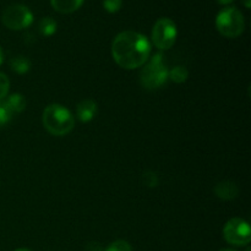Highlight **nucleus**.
I'll return each mask as SVG.
<instances>
[{
    "label": "nucleus",
    "mask_w": 251,
    "mask_h": 251,
    "mask_svg": "<svg viewBox=\"0 0 251 251\" xmlns=\"http://www.w3.org/2000/svg\"><path fill=\"white\" fill-rule=\"evenodd\" d=\"M9 78H7V76L5 75V74L0 73V100H4V98L7 96V93H9Z\"/></svg>",
    "instance_id": "nucleus-18"
},
{
    "label": "nucleus",
    "mask_w": 251,
    "mask_h": 251,
    "mask_svg": "<svg viewBox=\"0 0 251 251\" xmlns=\"http://www.w3.org/2000/svg\"><path fill=\"white\" fill-rule=\"evenodd\" d=\"M144 181L145 184H146L147 186H157V184H158V178H157V176L154 173H145L144 176Z\"/></svg>",
    "instance_id": "nucleus-19"
},
{
    "label": "nucleus",
    "mask_w": 251,
    "mask_h": 251,
    "mask_svg": "<svg viewBox=\"0 0 251 251\" xmlns=\"http://www.w3.org/2000/svg\"><path fill=\"white\" fill-rule=\"evenodd\" d=\"M216 195L223 200H232L238 195V188L235 184L230 183V181H223L216 185L215 188Z\"/></svg>",
    "instance_id": "nucleus-10"
},
{
    "label": "nucleus",
    "mask_w": 251,
    "mask_h": 251,
    "mask_svg": "<svg viewBox=\"0 0 251 251\" xmlns=\"http://www.w3.org/2000/svg\"><path fill=\"white\" fill-rule=\"evenodd\" d=\"M123 0H103V7L110 14L119 11L122 9Z\"/></svg>",
    "instance_id": "nucleus-17"
},
{
    "label": "nucleus",
    "mask_w": 251,
    "mask_h": 251,
    "mask_svg": "<svg viewBox=\"0 0 251 251\" xmlns=\"http://www.w3.org/2000/svg\"><path fill=\"white\" fill-rule=\"evenodd\" d=\"M104 251H132V248L126 240H115L110 243Z\"/></svg>",
    "instance_id": "nucleus-16"
},
{
    "label": "nucleus",
    "mask_w": 251,
    "mask_h": 251,
    "mask_svg": "<svg viewBox=\"0 0 251 251\" xmlns=\"http://www.w3.org/2000/svg\"><path fill=\"white\" fill-rule=\"evenodd\" d=\"M1 21L5 27L12 31H21L27 28L33 22V14L27 6L14 4L7 6L1 15Z\"/></svg>",
    "instance_id": "nucleus-6"
},
{
    "label": "nucleus",
    "mask_w": 251,
    "mask_h": 251,
    "mask_svg": "<svg viewBox=\"0 0 251 251\" xmlns=\"http://www.w3.org/2000/svg\"><path fill=\"white\" fill-rule=\"evenodd\" d=\"M83 0H50L51 7L60 14H71L80 9Z\"/></svg>",
    "instance_id": "nucleus-9"
},
{
    "label": "nucleus",
    "mask_w": 251,
    "mask_h": 251,
    "mask_svg": "<svg viewBox=\"0 0 251 251\" xmlns=\"http://www.w3.org/2000/svg\"><path fill=\"white\" fill-rule=\"evenodd\" d=\"M169 71L162 54H154L140 73L141 85L147 90H157L166 85L168 81Z\"/></svg>",
    "instance_id": "nucleus-3"
},
{
    "label": "nucleus",
    "mask_w": 251,
    "mask_h": 251,
    "mask_svg": "<svg viewBox=\"0 0 251 251\" xmlns=\"http://www.w3.org/2000/svg\"><path fill=\"white\" fill-rule=\"evenodd\" d=\"M56 21L51 17H43L38 24V31L42 36L50 37L56 32Z\"/></svg>",
    "instance_id": "nucleus-12"
},
{
    "label": "nucleus",
    "mask_w": 251,
    "mask_h": 251,
    "mask_svg": "<svg viewBox=\"0 0 251 251\" xmlns=\"http://www.w3.org/2000/svg\"><path fill=\"white\" fill-rule=\"evenodd\" d=\"M178 36L176 22L168 17H162L152 28V42L159 50H168L174 46Z\"/></svg>",
    "instance_id": "nucleus-5"
},
{
    "label": "nucleus",
    "mask_w": 251,
    "mask_h": 251,
    "mask_svg": "<svg viewBox=\"0 0 251 251\" xmlns=\"http://www.w3.org/2000/svg\"><path fill=\"white\" fill-rule=\"evenodd\" d=\"M243 1H244L245 6H247V7H250V4H251V0H243Z\"/></svg>",
    "instance_id": "nucleus-22"
},
{
    "label": "nucleus",
    "mask_w": 251,
    "mask_h": 251,
    "mask_svg": "<svg viewBox=\"0 0 251 251\" xmlns=\"http://www.w3.org/2000/svg\"><path fill=\"white\" fill-rule=\"evenodd\" d=\"M4 102L7 105V108L11 110L12 114L14 113H21L26 108V100L20 93H15V95L9 96Z\"/></svg>",
    "instance_id": "nucleus-11"
},
{
    "label": "nucleus",
    "mask_w": 251,
    "mask_h": 251,
    "mask_svg": "<svg viewBox=\"0 0 251 251\" xmlns=\"http://www.w3.org/2000/svg\"><path fill=\"white\" fill-rule=\"evenodd\" d=\"M223 237L229 244L237 247L248 245L251 240V229L247 221L242 218H232L223 228Z\"/></svg>",
    "instance_id": "nucleus-7"
},
{
    "label": "nucleus",
    "mask_w": 251,
    "mask_h": 251,
    "mask_svg": "<svg viewBox=\"0 0 251 251\" xmlns=\"http://www.w3.org/2000/svg\"><path fill=\"white\" fill-rule=\"evenodd\" d=\"M189 73L184 66H176L173 68V70L169 71L168 78H171L173 82L176 83H183L188 80Z\"/></svg>",
    "instance_id": "nucleus-14"
},
{
    "label": "nucleus",
    "mask_w": 251,
    "mask_h": 251,
    "mask_svg": "<svg viewBox=\"0 0 251 251\" xmlns=\"http://www.w3.org/2000/svg\"><path fill=\"white\" fill-rule=\"evenodd\" d=\"M42 120L47 131L54 136H65L75 126L74 115L61 104H49L43 110Z\"/></svg>",
    "instance_id": "nucleus-2"
},
{
    "label": "nucleus",
    "mask_w": 251,
    "mask_h": 251,
    "mask_svg": "<svg viewBox=\"0 0 251 251\" xmlns=\"http://www.w3.org/2000/svg\"><path fill=\"white\" fill-rule=\"evenodd\" d=\"M97 113V103L92 100H81L76 108V115L82 123H88L95 118Z\"/></svg>",
    "instance_id": "nucleus-8"
},
{
    "label": "nucleus",
    "mask_w": 251,
    "mask_h": 251,
    "mask_svg": "<svg viewBox=\"0 0 251 251\" xmlns=\"http://www.w3.org/2000/svg\"><path fill=\"white\" fill-rule=\"evenodd\" d=\"M221 5H229L230 2H233V0H217Z\"/></svg>",
    "instance_id": "nucleus-20"
},
{
    "label": "nucleus",
    "mask_w": 251,
    "mask_h": 251,
    "mask_svg": "<svg viewBox=\"0 0 251 251\" xmlns=\"http://www.w3.org/2000/svg\"><path fill=\"white\" fill-rule=\"evenodd\" d=\"M221 251H235V250H232V249H223V250H221Z\"/></svg>",
    "instance_id": "nucleus-24"
},
{
    "label": "nucleus",
    "mask_w": 251,
    "mask_h": 251,
    "mask_svg": "<svg viewBox=\"0 0 251 251\" xmlns=\"http://www.w3.org/2000/svg\"><path fill=\"white\" fill-rule=\"evenodd\" d=\"M11 110L7 108L4 100H0V127H4L5 125L9 124V122L11 120Z\"/></svg>",
    "instance_id": "nucleus-15"
},
{
    "label": "nucleus",
    "mask_w": 251,
    "mask_h": 251,
    "mask_svg": "<svg viewBox=\"0 0 251 251\" xmlns=\"http://www.w3.org/2000/svg\"><path fill=\"white\" fill-rule=\"evenodd\" d=\"M10 66L17 74H26L31 69V63L25 56H15L10 60Z\"/></svg>",
    "instance_id": "nucleus-13"
},
{
    "label": "nucleus",
    "mask_w": 251,
    "mask_h": 251,
    "mask_svg": "<svg viewBox=\"0 0 251 251\" xmlns=\"http://www.w3.org/2000/svg\"><path fill=\"white\" fill-rule=\"evenodd\" d=\"M151 55V43L146 36L135 31L120 32L112 43V56L123 69L141 68Z\"/></svg>",
    "instance_id": "nucleus-1"
},
{
    "label": "nucleus",
    "mask_w": 251,
    "mask_h": 251,
    "mask_svg": "<svg viewBox=\"0 0 251 251\" xmlns=\"http://www.w3.org/2000/svg\"><path fill=\"white\" fill-rule=\"evenodd\" d=\"M216 28L226 38H237L244 32V16L237 7H226L216 17Z\"/></svg>",
    "instance_id": "nucleus-4"
},
{
    "label": "nucleus",
    "mask_w": 251,
    "mask_h": 251,
    "mask_svg": "<svg viewBox=\"0 0 251 251\" xmlns=\"http://www.w3.org/2000/svg\"><path fill=\"white\" fill-rule=\"evenodd\" d=\"M15 251H31V250H28V249H17V250H15Z\"/></svg>",
    "instance_id": "nucleus-23"
},
{
    "label": "nucleus",
    "mask_w": 251,
    "mask_h": 251,
    "mask_svg": "<svg viewBox=\"0 0 251 251\" xmlns=\"http://www.w3.org/2000/svg\"><path fill=\"white\" fill-rule=\"evenodd\" d=\"M2 61H4V53H2V49L0 47V65L2 64Z\"/></svg>",
    "instance_id": "nucleus-21"
}]
</instances>
